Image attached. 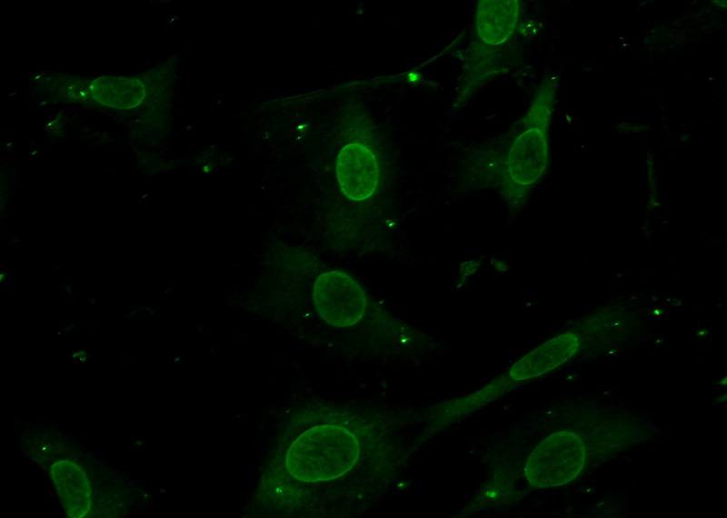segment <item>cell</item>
I'll return each mask as SVG.
<instances>
[{"label": "cell", "instance_id": "cell-1", "mask_svg": "<svg viewBox=\"0 0 727 518\" xmlns=\"http://www.w3.org/2000/svg\"><path fill=\"white\" fill-rule=\"evenodd\" d=\"M378 426L370 413L332 401L293 405L276 428L246 515L354 513L371 498L379 467Z\"/></svg>", "mask_w": 727, "mask_h": 518}, {"label": "cell", "instance_id": "cell-2", "mask_svg": "<svg viewBox=\"0 0 727 518\" xmlns=\"http://www.w3.org/2000/svg\"><path fill=\"white\" fill-rule=\"evenodd\" d=\"M305 304L284 324L315 344L350 356L404 353L428 347L430 339L394 315L352 274L322 268L311 276Z\"/></svg>", "mask_w": 727, "mask_h": 518}, {"label": "cell", "instance_id": "cell-3", "mask_svg": "<svg viewBox=\"0 0 727 518\" xmlns=\"http://www.w3.org/2000/svg\"><path fill=\"white\" fill-rule=\"evenodd\" d=\"M557 94L558 79L545 76L506 133L461 150L453 176L457 191L493 190L511 213L521 211L550 168Z\"/></svg>", "mask_w": 727, "mask_h": 518}, {"label": "cell", "instance_id": "cell-4", "mask_svg": "<svg viewBox=\"0 0 727 518\" xmlns=\"http://www.w3.org/2000/svg\"><path fill=\"white\" fill-rule=\"evenodd\" d=\"M522 13L523 5L518 0L476 2L469 41L461 55L451 113L459 112L507 69Z\"/></svg>", "mask_w": 727, "mask_h": 518}, {"label": "cell", "instance_id": "cell-5", "mask_svg": "<svg viewBox=\"0 0 727 518\" xmlns=\"http://www.w3.org/2000/svg\"><path fill=\"white\" fill-rule=\"evenodd\" d=\"M584 443L575 433H554L531 453L525 466L524 476L533 487L545 488L564 483L583 470L585 459Z\"/></svg>", "mask_w": 727, "mask_h": 518}]
</instances>
